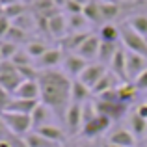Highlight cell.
<instances>
[{"label": "cell", "mask_w": 147, "mask_h": 147, "mask_svg": "<svg viewBox=\"0 0 147 147\" xmlns=\"http://www.w3.org/2000/svg\"><path fill=\"white\" fill-rule=\"evenodd\" d=\"M37 82L41 88V102L47 104L56 117H65V112L71 104L73 80L63 71L47 69L39 73Z\"/></svg>", "instance_id": "1"}, {"label": "cell", "mask_w": 147, "mask_h": 147, "mask_svg": "<svg viewBox=\"0 0 147 147\" xmlns=\"http://www.w3.org/2000/svg\"><path fill=\"white\" fill-rule=\"evenodd\" d=\"M119 30H121L123 47L127 50H130V52H136V54H140V56L147 58V39L145 37H142L140 34H136L127 22H121V24H119Z\"/></svg>", "instance_id": "2"}, {"label": "cell", "mask_w": 147, "mask_h": 147, "mask_svg": "<svg viewBox=\"0 0 147 147\" xmlns=\"http://www.w3.org/2000/svg\"><path fill=\"white\" fill-rule=\"evenodd\" d=\"M2 119L6 123L7 130L15 136H26L28 132L34 130L32 125V115H26V114H15V112H4Z\"/></svg>", "instance_id": "3"}, {"label": "cell", "mask_w": 147, "mask_h": 147, "mask_svg": "<svg viewBox=\"0 0 147 147\" xmlns=\"http://www.w3.org/2000/svg\"><path fill=\"white\" fill-rule=\"evenodd\" d=\"M112 121H114L112 117H108V115H104V114H99L95 119H91L90 123H86V125L82 127L78 136H82L86 142H91V140H95V138L102 136L112 127Z\"/></svg>", "instance_id": "4"}, {"label": "cell", "mask_w": 147, "mask_h": 147, "mask_svg": "<svg viewBox=\"0 0 147 147\" xmlns=\"http://www.w3.org/2000/svg\"><path fill=\"white\" fill-rule=\"evenodd\" d=\"M63 123H65V129H67V134L69 136H76L80 134L84 123H82V104L78 102H71L65 112V117H63Z\"/></svg>", "instance_id": "5"}, {"label": "cell", "mask_w": 147, "mask_h": 147, "mask_svg": "<svg viewBox=\"0 0 147 147\" xmlns=\"http://www.w3.org/2000/svg\"><path fill=\"white\" fill-rule=\"evenodd\" d=\"M63 73L69 76L71 80H76L80 75H82V71L90 65V61L84 60L82 56H78L76 52H65V58H63Z\"/></svg>", "instance_id": "6"}, {"label": "cell", "mask_w": 147, "mask_h": 147, "mask_svg": "<svg viewBox=\"0 0 147 147\" xmlns=\"http://www.w3.org/2000/svg\"><path fill=\"white\" fill-rule=\"evenodd\" d=\"M65 58V50L61 47H50L47 52L43 54L41 58H37L36 61H34V65H36L39 71H47V69H56L58 65L63 61Z\"/></svg>", "instance_id": "7"}, {"label": "cell", "mask_w": 147, "mask_h": 147, "mask_svg": "<svg viewBox=\"0 0 147 147\" xmlns=\"http://www.w3.org/2000/svg\"><path fill=\"white\" fill-rule=\"evenodd\" d=\"M106 73H108L106 65L99 63V61H91V63L82 71V75L78 76V80H80L82 84H86L90 90H93V88L97 86V82L102 78L104 75H106Z\"/></svg>", "instance_id": "8"}, {"label": "cell", "mask_w": 147, "mask_h": 147, "mask_svg": "<svg viewBox=\"0 0 147 147\" xmlns=\"http://www.w3.org/2000/svg\"><path fill=\"white\" fill-rule=\"evenodd\" d=\"M145 69H147V58L127 50V80H129V82H134Z\"/></svg>", "instance_id": "9"}, {"label": "cell", "mask_w": 147, "mask_h": 147, "mask_svg": "<svg viewBox=\"0 0 147 147\" xmlns=\"http://www.w3.org/2000/svg\"><path fill=\"white\" fill-rule=\"evenodd\" d=\"M110 71L114 73V75L117 76V78L121 80L123 84L129 82V80H127V49L123 47V45L117 49V52H115L114 60H112V63H110Z\"/></svg>", "instance_id": "10"}, {"label": "cell", "mask_w": 147, "mask_h": 147, "mask_svg": "<svg viewBox=\"0 0 147 147\" xmlns=\"http://www.w3.org/2000/svg\"><path fill=\"white\" fill-rule=\"evenodd\" d=\"M106 142L115 144V145H121V147H134V145H138V138L134 136L129 129H123V127L112 130Z\"/></svg>", "instance_id": "11"}, {"label": "cell", "mask_w": 147, "mask_h": 147, "mask_svg": "<svg viewBox=\"0 0 147 147\" xmlns=\"http://www.w3.org/2000/svg\"><path fill=\"white\" fill-rule=\"evenodd\" d=\"M36 132H39L41 136H45L49 142H52V144H58V145H61L63 147L65 144H67V130H63V129H60L58 125H45V127H41V129H37Z\"/></svg>", "instance_id": "12"}, {"label": "cell", "mask_w": 147, "mask_h": 147, "mask_svg": "<svg viewBox=\"0 0 147 147\" xmlns=\"http://www.w3.org/2000/svg\"><path fill=\"white\" fill-rule=\"evenodd\" d=\"M82 15L91 22V24H97L99 28L104 24L102 19V0H90V2L84 4V11Z\"/></svg>", "instance_id": "13"}, {"label": "cell", "mask_w": 147, "mask_h": 147, "mask_svg": "<svg viewBox=\"0 0 147 147\" xmlns=\"http://www.w3.org/2000/svg\"><path fill=\"white\" fill-rule=\"evenodd\" d=\"M49 32H50V36H52L54 39H60V41L69 34V28H67V15H63V11L49 19Z\"/></svg>", "instance_id": "14"}, {"label": "cell", "mask_w": 147, "mask_h": 147, "mask_svg": "<svg viewBox=\"0 0 147 147\" xmlns=\"http://www.w3.org/2000/svg\"><path fill=\"white\" fill-rule=\"evenodd\" d=\"M91 34L93 32H73V34H67V36L60 41V47L63 49L65 52H76Z\"/></svg>", "instance_id": "15"}, {"label": "cell", "mask_w": 147, "mask_h": 147, "mask_svg": "<svg viewBox=\"0 0 147 147\" xmlns=\"http://www.w3.org/2000/svg\"><path fill=\"white\" fill-rule=\"evenodd\" d=\"M99 49H100V37H99V34H91V36L84 41L82 47L76 50V54L82 56L84 60H88V61H90V60H97Z\"/></svg>", "instance_id": "16"}, {"label": "cell", "mask_w": 147, "mask_h": 147, "mask_svg": "<svg viewBox=\"0 0 147 147\" xmlns=\"http://www.w3.org/2000/svg\"><path fill=\"white\" fill-rule=\"evenodd\" d=\"M41 100L39 99H17L13 97V100L9 102L6 112H15V114H26V115H32L34 110L39 106Z\"/></svg>", "instance_id": "17"}, {"label": "cell", "mask_w": 147, "mask_h": 147, "mask_svg": "<svg viewBox=\"0 0 147 147\" xmlns=\"http://www.w3.org/2000/svg\"><path fill=\"white\" fill-rule=\"evenodd\" d=\"M13 97L17 99H39L41 100V88L37 80H22V84L17 88Z\"/></svg>", "instance_id": "18"}, {"label": "cell", "mask_w": 147, "mask_h": 147, "mask_svg": "<svg viewBox=\"0 0 147 147\" xmlns=\"http://www.w3.org/2000/svg\"><path fill=\"white\" fill-rule=\"evenodd\" d=\"M121 80L117 78V76L114 75L112 71H108L106 75L102 76V78L97 82V86L91 90V93H93V97H99V95H102V93H106V91H110V90H117L119 86H121Z\"/></svg>", "instance_id": "19"}, {"label": "cell", "mask_w": 147, "mask_h": 147, "mask_svg": "<svg viewBox=\"0 0 147 147\" xmlns=\"http://www.w3.org/2000/svg\"><path fill=\"white\" fill-rule=\"evenodd\" d=\"M52 115H54V112L50 110L47 104L39 102V106H37L36 110H34V114H32V125H34V130L41 129V127H45V125H50V117H52Z\"/></svg>", "instance_id": "20"}, {"label": "cell", "mask_w": 147, "mask_h": 147, "mask_svg": "<svg viewBox=\"0 0 147 147\" xmlns=\"http://www.w3.org/2000/svg\"><path fill=\"white\" fill-rule=\"evenodd\" d=\"M91 97H93V93H91V90L86 86V84H82L78 78L73 80V86H71V102L84 104V102H88Z\"/></svg>", "instance_id": "21"}, {"label": "cell", "mask_w": 147, "mask_h": 147, "mask_svg": "<svg viewBox=\"0 0 147 147\" xmlns=\"http://www.w3.org/2000/svg\"><path fill=\"white\" fill-rule=\"evenodd\" d=\"M99 37L100 41H108V43H121V30L115 26L114 22H106L99 28Z\"/></svg>", "instance_id": "22"}, {"label": "cell", "mask_w": 147, "mask_h": 147, "mask_svg": "<svg viewBox=\"0 0 147 147\" xmlns=\"http://www.w3.org/2000/svg\"><path fill=\"white\" fill-rule=\"evenodd\" d=\"M129 130L138 138V140H145L147 138V119L140 117V115L134 112L129 117Z\"/></svg>", "instance_id": "23"}, {"label": "cell", "mask_w": 147, "mask_h": 147, "mask_svg": "<svg viewBox=\"0 0 147 147\" xmlns=\"http://www.w3.org/2000/svg\"><path fill=\"white\" fill-rule=\"evenodd\" d=\"M119 47H121V43H108V41H100L97 61H99V63H102V65H110Z\"/></svg>", "instance_id": "24"}, {"label": "cell", "mask_w": 147, "mask_h": 147, "mask_svg": "<svg viewBox=\"0 0 147 147\" xmlns=\"http://www.w3.org/2000/svg\"><path fill=\"white\" fill-rule=\"evenodd\" d=\"M123 22H127L136 34H140L142 37L147 39V15L145 13H134L130 17H127Z\"/></svg>", "instance_id": "25"}, {"label": "cell", "mask_w": 147, "mask_h": 147, "mask_svg": "<svg viewBox=\"0 0 147 147\" xmlns=\"http://www.w3.org/2000/svg\"><path fill=\"white\" fill-rule=\"evenodd\" d=\"M22 76L19 75V71L15 73H6V75H0V86L4 88V90L7 91V93L15 95V91H17V88L22 84Z\"/></svg>", "instance_id": "26"}, {"label": "cell", "mask_w": 147, "mask_h": 147, "mask_svg": "<svg viewBox=\"0 0 147 147\" xmlns=\"http://www.w3.org/2000/svg\"><path fill=\"white\" fill-rule=\"evenodd\" d=\"M90 26H91V22L88 21L82 13H78V15H67L69 34H73V32H91V30H88Z\"/></svg>", "instance_id": "27"}, {"label": "cell", "mask_w": 147, "mask_h": 147, "mask_svg": "<svg viewBox=\"0 0 147 147\" xmlns=\"http://www.w3.org/2000/svg\"><path fill=\"white\" fill-rule=\"evenodd\" d=\"M117 93H119V100L130 106V104L136 100V97H138L140 91L136 90V86H134L132 82H127V84H121V86L117 88Z\"/></svg>", "instance_id": "28"}, {"label": "cell", "mask_w": 147, "mask_h": 147, "mask_svg": "<svg viewBox=\"0 0 147 147\" xmlns=\"http://www.w3.org/2000/svg\"><path fill=\"white\" fill-rule=\"evenodd\" d=\"M24 49H26V52H28L30 56L34 58V61H36L37 58H41L50 47H49L47 41H43V39H30L28 43H26V47H24Z\"/></svg>", "instance_id": "29"}, {"label": "cell", "mask_w": 147, "mask_h": 147, "mask_svg": "<svg viewBox=\"0 0 147 147\" xmlns=\"http://www.w3.org/2000/svg\"><path fill=\"white\" fill-rule=\"evenodd\" d=\"M24 142L28 147H61L58 144H52V142H49L45 136H41L39 132H36V130H32V132H28L24 136Z\"/></svg>", "instance_id": "30"}, {"label": "cell", "mask_w": 147, "mask_h": 147, "mask_svg": "<svg viewBox=\"0 0 147 147\" xmlns=\"http://www.w3.org/2000/svg\"><path fill=\"white\" fill-rule=\"evenodd\" d=\"M30 9H32V7H30L28 4H24V2H15V4H11V6L4 7V15H6L9 21H15L17 17H21V15L28 13Z\"/></svg>", "instance_id": "31"}, {"label": "cell", "mask_w": 147, "mask_h": 147, "mask_svg": "<svg viewBox=\"0 0 147 147\" xmlns=\"http://www.w3.org/2000/svg\"><path fill=\"white\" fill-rule=\"evenodd\" d=\"M4 39L11 41V43H15V45H24V43H28L32 37H30L28 32H24V30H21V28H17V26L11 24L9 32H7V36L4 37Z\"/></svg>", "instance_id": "32"}, {"label": "cell", "mask_w": 147, "mask_h": 147, "mask_svg": "<svg viewBox=\"0 0 147 147\" xmlns=\"http://www.w3.org/2000/svg\"><path fill=\"white\" fill-rule=\"evenodd\" d=\"M11 61L15 63V67H26V65H34V58L26 52V49H19L17 54L11 58Z\"/></svg>", "instance_id": "33"}, {"label": "cell", "mask_w": 147, "mask_h": 147, "mask_svg": "<svg viewBox=\"0 0 147 147\" xmlns=\"http://www.w3.org/2000/svg\"><path fill=\"white\" fill-rule=\"evenodd\" d=\"M17 50H19V45L11 43V41H7V39L0 41V52H2L4 60H11V58L17 54Z\"/></svg>", "instance_id": "34"}, {"label": "cell", "mask_w": 147, "mask_h": 147, "mask_svg": "<svg viewBox=\"0 0 147 147\" xmlns=\"http://www.w3.org/2000/svg\"><path fill=\"white\" fill-rule=\"evenodd\" d=\"M11 100H13V95L7 93V91L0 86V114H4V112L7 110V106H9Z\"/></svg>", "instance_id": "35"}, {"label": "cell", "mask_w": 147, "mask_h": 147, "mask_svg": "<svg viewBox=\"0 0 147 147\" xmlns=\"http://www.w3.org/2000/svg\"><path fill=\"white\" fill-rule=\"evenodd\" d=\"M132 84L136 86V90L140 91V93H144V91H147V69H145L144 73H142L140 76H138L136 80H134Z\"/></svg>", "instance_id": "36"}, {"label": "cell", "mask_w": 147, "mask_h": 147, "mask_svg": "<svg viewBox=\"0 0 147 147\" xmlns=\"http://www.w3.org/2000/svg\"><path fill=\"white\" fill-rule=\"evenodd\" d=\"M11 24H13V22H11L9 19L6 17V15H2V17H0V41H2L4 37L7 36V32H9Z\"/></svg>", "instance_id": "37"}, {"label": "cell", "mask_w": 147, "mask_h": 147, "mask_svg": "<svg viewBox=\"0 0 147 147\" xmlns=\"http://www.w3.org/2000/svg\"><path fill=\"white\" fill-rule=\"evenodd\" d=\"M7 134H9V130H7L6 123H4V119H2V114H0V140H6Z\"/></svg>", "instance_id": "38"}, {"label": "cell", "mask_w": 147, "mask_h": 147, "mask_svg": "<svg viewBox=\"0 0 147 147\" xmlns=\"http://www.w3.org/2000/svg\"><path fill=\"white\" fill-rule=\"evenodd\" d=\"M136 114L140 115V117H144V119H147V100H145V102H142L140 106L136 108Z\"/></svg>", "instance_id": "39"}, {"label": "cell", "mask_w": 147, "mask_h": 147, "mask_svg": "<svg viewBox=\"0 0 147 147\" xmlns=\"http://www.w3.org/2000/svg\"><path fill=\"white\" fill-rule=\"evenodd\" d=\"M15 2H21V0H0V6L7 7V6H11V4H15Z\"/></svg>", "instance_id": "40"}, {"label": "cell", "mask_w": 147, "mask_h": 147, "mask_svg": "<svg viewBox=\"0 0 147 147\" xmlns=\"http://www.w3.org/2000/svg\"><path fill=\"white\" fill-rule=\"evenodd\" d=\"M67 2H69V0H54V4H56V6L60 7V9H63V7H65V4H67Z\"/></svg>", "instance_id": "41"}, {"label": "cell", "mask_w": 147, "mask_h": 147, "mask_svg": "<svg viewBox=\"0 0 147 147\" xmlns=\"http://www.w3.org/2000/svg\"><path fill=\"white\" fill-rule=\"evenodd\" d=\"M0 147H11V145H9L7 140H0Z\"/></svg>", "instance_id": "42"}, {"label": "cell", "mask_w": 147, "mask_h": 147, "mask_svg": "<svg viewBox=\"0 0 147 147\" xmlns=\"http://www.w3.org/2000/svg\"><path fill=\"white\" fill-rule=\"evenodd\" d=\"M102 147H121V145H115V144H110V142H104Z\"/></svg>", "instance_id": "43"}, {"label": "cell", "mask_w": 147, "mask_h": 147, "mask_svg": "<svg viewBox=\"0 0 147 147\" xmlns=\"http://www.w3.org/2000/svg\"><path fill=\"white\" fill-rule=\"evenodd\" d=\"M80 147H93V145H91V142H86V140H84L82 144H80Z\"/></svg>", "instance_id": "44"}, {"label": "cell", "mask_w": 147, "mask_h": 147, "mask_svg": "<svg viewBox=\"0 0 147 147\" xmlns=\"http://www.w3.org/2000/svg\"><path fill=\"white\" fill-rule=\"evenodd\" d=\"M21 2H24V4H28V6H32V4L36 2V0H21Z\"/></svg>", "instance_id": "45"}, {"label": "cell", "mask_w": 147, "mask_h": 147, "mask_svg": "<svg viewBox=\"0 0 147 147\" xmlns=\"http://www.w3.org/2000/svg\"><path fill=\"white\" fill-rule=\"evenodd\" d=\"M2 15H4V7L0 6V17H2Z\"/></svg>", "instance_id": "46"}, {"label": "cell", "mask_w": 147, "mask_h": 147, "mask_svg": "<svg viewBox=\"0 0 147 147\" xmlns=\"http://www.w3.org/2000/svg\"><path fill=\"white\" fill-rule=\"evenodd\" d=\"M144 145H147V138H145V140H144Z\"/></svg>", "instance_id": "47"}, {"label": "cell", "mask_w": 147, "mask_h": 147, "mask_svg": "<svg viewBox=\"0 0 147 147\" xmlns=\"http://www.w3.org/2000/svg\"><path fill=\"white\" fill-rule=\"evenodd\" d=\"M134 147H142V145H134Z\"/></svg>", "instance_id": "48"}, {"label": "cell", "mask_w": 147, "mask_h": 147, "mask_svg": "<svg viewBox=\"0 0 147 147\" xmlns=\"http://www.w3.org/2000/svg\"><path fill=\"white\" fill-rule=\"evenodd\" d=\"M144 147H147V145H144Z\"/></svg>", "instance_id": "49"}]
</instances>
